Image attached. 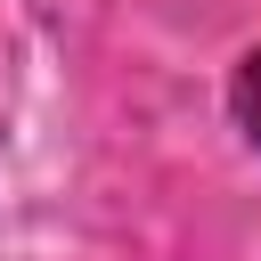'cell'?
Masks as SVG:
<instances>
[{
	"mask_svg": "<svg viewBox=\"0 0 261 261\" xmlns=\"http://www.w3.org/2000/svg\"><path fill=\"white\" fill-rule=\"evenodd\" d=\"M237 122L253 130V147H261V49L237 65Z\"/></svg>",
	"mask_w": 261,
	"mask_h": 261,
	"instance_id": "1",
	"label": "cell"
}]
</instances>
